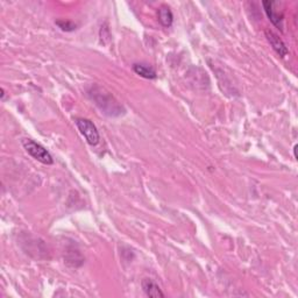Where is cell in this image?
<instances>
[{
	"mask_svg": "<svg viewBox=\"0 0 298 298\" xmlns=\"http://www.w3.org/2000/svg\"><path fill=\"white\" fill-rule=\"evenodd\" d=\"M89 96L91 99L94 100V103L101 111H104L105 114L107 115H120L122 107L118 104V101L111 96L110 93L106 92L104 89L99 86H92L89 91Z\"/></svg>",
	"mask_w": 298,
	"mask_h": 298,
	"instance_id": "1",
	"label": "cell"
},
{
	"mask_svg": "<svg viewBox=\"0 0 298 298\" xmlns=\"http://www.w3.org/2000/svg\"><path fill=\"white\" fill-rule=\"evenodd\" d=\"M264 5L265 12L267 14V16L269 17V20L272 21V23L279 28V29L283 30V14L275 12L274 9V5L275 2L273 1H264L262 2Z\"/></svg>",
	"mask_w": 298,
	"mask_h": 298,
	"instance_id": "5",
	"label": "cell"
},
{
	"mask_svg": "<svg viewBox=\"0 0 298 298\" xmlns=\"http://www.w3.org/2000/svg\"><path fill=\"white\" fill-rule=\"evenodd\" d=\"M75 122H76L77 128L79 129L80 134L85 138L86 142L89 143L90 146H97L98 143H99L100 141L99 132H98L96 125H94L92 121L89 120V119L77 118Z\"/></svg>",
	"mask_w": 298,
	"mask_h": 298,
	"instance_id": "3",
	"label": "cell"
},
{
	"mask_svg": "<svg viewBox=\"0 0 298 298\" xmlns=\"http://www.w3.org/2000/svg\"><path fill=\"white\" fill-rule=\"evenodd\" d=\"M157 17H159L160 23L163 27L169 28L174 22V14L171 12L170 7L167 5H161L157 9Z\"/></svg>",
	"mask_w": 298,
	"mask_h": 298,
	"instance_id": "7",
	"label": "cell"
},
{
	"mask_svg": "<svg viewBox=\"0 0 298 298\" xmlns=\"http://www.w3.org/2000/svg\"><path fill=\"white\" fill-rule=\"evenodd\" d=\"M142 286V290L143 293L146 294L148 297H153V298H163L164 294L162 293V290L160 289V287L156 285L153 280L150 279H143L141 282Z\"/></svg>",
	"mask_w": 298,
	"mask_h": 298,
	"instance_id": "6",
	"label": "cell"
},
{
	"mask_svg": "<svg viewBox=\"0 0 298 298\" xmlns=\"http://www.w3.org/2000/svg\"><path fill=\"white\" fill-rule=\"evenodd\" d=\"M133 70H134L136 75L141 76L146 79H155L157 77L155 69L148 64H145V63H134Z\"/></svg>",
	"mask_w": 298,
	"mask_h": 298,
	"instance_id": "8",
	"label": "cell"
},
{
	"mask_svg": "<svg viewBox=\"0 0 298 298\" xmlns=\"http://www.w3.org/2000/svg\"><path fill=\"white\" fill-rule=\"evenodd\" d=\"M1 99H5V90L1 89Z\"/></svg>",
	"mask_w": 298,
	"mask_h": 298,
	"instance_id": "10",
	"label": "cell"
},
{
	"mask_svg": "<svg viewBox=\"0 0 298 298\" xmlns=\"http://www.w3.org/2000/svg\"><path fill=\"white\" fill-rule=\"evenodd\" d=\"M22 146L24 150H26V152L29 154L33 159L38 161V162H41L42 164L50 166V164L54 163V159H52L51 154L49 153L43 146H41L40 143L35 142L34 140L23 139Z\"/></svg>",
	"mask_w": 298,
	"mask_h": 298,
	"instance_id": "2",
	"label": "cell"
},
{
	"mask_svg": "<svg viewBox=\"0 0 298 298\" xmlns=\"http://www.w3.org/2000/svg\"><path fill=\"white\" fill-rule=\"evenodd\" d=\"M265 34H266V37H267L268 42L271 43V45L275 50L276 54H278L279 56H281V57H285V56L288 55V52H289L288 48H287L286 43L282 41V38H280L278 34L274 33V31L271 29L266 30Z\"/></svg>",
	"mask_w": 298,
	"mask_h": 298,
	"instance_id": "4",
	"label": "cell"
},
{
	"mask_svg": "<svg viewBox=\"0 0 298 298\" xmlns=\"http://www.w3.org/2000/svg\"><path fill=\"white\" fill-rule=\"evenodd\" d=\"M55 23L56 26H58L59 29L63 31H73L77 28V24L70 20H56Z\"/></svg>",
	"mask_w": 298,
	"mask_h": 298,
	"instance_id": "9",
	"label": "cell"
}]
</instances>
